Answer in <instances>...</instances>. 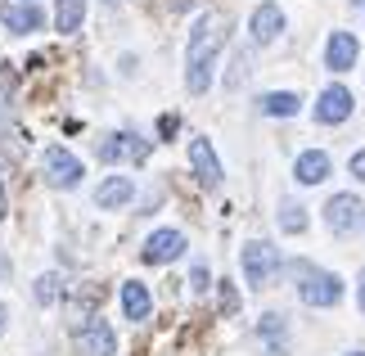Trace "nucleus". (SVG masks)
Returning a JSON list of instances; mask_svg holds the SVG:
<instances>
[{"label":"nucleus","mask_w":365,"mask_h":356,"mask_svg":"<svg viewBox=\"0 0 365 356\" xmlns=\"http://www.w3.org/2000/svg\"><path fill=\"white\" fill-rule=\"evenodd\" d=\"M221 23L217 14H207V19H199V27H194V36H190V91L194 95H203L207 91V81H212V63H217V54L221 46H226V32H221Z\"/></svg>","instance_id":"obj_1"},{"label":"nucleus","mask_w":365,"mask_h":356,"mask_svg":"<svg viewBox=\"0 0 365 356\" xmlns=\"http://www.w3.org/2000/svg\"><path fill=\"white\" fill-rule=\"evenodd\" d=\"M275 270H279V248H271L266 239L244 244V275H248L252 289H266L275 280Z\"/></svg>","instance_id":"obj_2"},{"label":"nucleus","mask_w":365,"mask_h":356,"mask_svg":"<svg viewBox=\"0 0 365 356\" xmlns=\"http://www.w3.org/2000/svg\"><path fill=\"white\" fill-rule=\"evenodd\" d=\"M41 172H46V180L54 190H73V185L86 176V167H81V158H73L63 145H50L46 158H41Z\"/></svg>","instance_id":"obj_3"},{"label":"nucleus","mask_w":365,"mask_h":356,"mask_svg":"<svg viewBox=\"0 0 365 356\" xmlns=\"http://www.w3.org/2000/svg\"><path fill=\"white\" fill-rule=\"evenodd\" d=\"M325 221H329V230L334 235H352L365 225V203L356 194H334L329 203H325Z\"/></svg>","instance_id":"obj_4"},{"label":"nucleus","mask_w":365,"mask_h":356,"mask_svg":"<svg viewBox=\"0 0 365 356\" xmlns=\"http://www.w3.org/2000/svg\"><path fill=\"white\" fill-rule=\"evenodd\" d=\"M343 297V280L334 270H307L302 280V302L307 307H334Z\"/></svg>","instance_id":"obj_5"},{"label":"nucleus","mask_w":365,"mask_h":356,"mask_svg":"<svg viewBox=\"0 0 365 356\" xmlns=\"http://www.w3.org/2000/svg\"><path fill=\"white\" fill-rule=\"evenodd\" d=\"M0 23H5V32L27 36V32H41L46 14H41L32 0H5V5H0Z\"/></svg>","instance_id":"obj_6"},{"label":"nucleus","mask_w":365,"mask_h":356,"mask_svg":"<svg viewBox=\"0 0 365 356\" xmlns=\"http://www.w3.org/2000/svg\"><path fill=\"white\" fill-rule=\"evenodd\" d=\"M77 343H81V352H86V356H113L118 352V334H113V325H108V320L91 316L77 330Z\"/></svg>","instance_id":"obj_7"},{"label":"nucleus","mask_w":365,"mask_h":356,"mask_svg":"<svg viewBox=\"0 0 365 356\" xmlns=\"http://www.w3.org/2000/svg\"><path fill=\"white\" fill-rule=\"evenodd\" d=\"M180 253H185V235L180 230H153L145 239V248H140V258L149 266H163V262H176Z\"/></svg>","instance_id":"obj_8"},{"label":"nucleus","mask_w":365,"mask_h":356,"mask_svg":"<svg viewBox=\"0 0 365 356\" xmlns=\"http://www.w3.org/2000/svg\"><path fill=\"white\" fill-rule=\"evenodd\" d=\"M100 158H104V163H122V158L145 163V158H149V140H140V136H131V131H118V136H108L104 145H100Z\"/></svg>","instance_id":"obj_9"},{"label":"nucleus","mask_w":365,"mask_h":356,"mask_svg":"<svg viewBox=\"0 0 365 356\" xmlns=\"http://www.w3.org/2000/svg\"><path fill=\"white\" fill-rule=\"evenodd\" d=\"M352 118V91L347 86H329L325 95L316 99V122H325V126H339Z\"/></svg>","instance_id":"obj_10"},{"label":"nucleus","mask_w":365,"mask_h":356,"mask_svg":"<svg viewBox=\"0 0 365 356\" xmlns=\"http://www.w3.org/2000/svg\"><path fill=\"white\" fill-rule=\"evenodd\" d=\"M190 167H194V176H199V185H207V190L221 185V163H217V153H212V145H207L203 136L190 140Z\"/></svg>","instance_id":"obj_11"},{"label":"nucleus","mask_w":365,"mask_h":356,"mask_svg":"<svg viewBox=\"0 0 365 356\" xmlns=\"http://www.w3.org/2000/svg\"><path fill=\"white\" fill-rule=\"evenodd\" d=\"M356 59H361V41L352 32H334L329 46H325V68L329 73H347Z\"/></svg>","instance_id":"obj_12"},{"label":"nucleus","mask_w":365,"mask_h":356,"mask_svg":"<svg viewBox=\"0 0 365 356\" xmlns=\"http://www.w3.org/2000/svg\"><path fill=\"white\" fill-rule=\"evenodd\" d=\"M248 32H252V41H257V46H271V41L284 32V14H279V5H271V0H266V5L252 9Z\"/></svg>","instance_id":"obj_13"},{"label":"nucleus","mask_w":365,"mask_h":356,"mask_svg":"<svg viewBox=\"0 0 365 356\" xmlns=\"http://www.w3.org/2000/svg\"><path fill=\"white\" fill-rule=\"evenodd\" d=\"M135 198V180L131 176H108L100 190H95V203H100L104 212H113V208H122V203H131Z\"/></svg>","instance_id":"obj_14"},{"label":"nucleus","mask_w":365,"mask_h":356,"mask_svg":"<svg viewBox=\"0 0 365 356\" xmlns=\"http://www.w3.org/2000/svg\"><path fill=\"white\" fill-rule=\"evenodd\" d=\"M293 176H298L302 185H320V180H329V153H320V149L298 153V163H293Z\"/></svg>","instance_id":"obj_15"},{"label":"nucleus","mask_w":365,"mask_h":356,"mask_svg":"<svg viewBox=\"0 0 365 356\" xmlns=\"http://www.w3.org/2000/svg\"><path fill=\"white\" fill-rule=\"evenodd\" d=\"M122 311H126V320H149L153 297H149V289L140 280H126L122 284Z\"/></svg>","instance_id":"obj_16"},{"label":"nucleus","mask_w":365,"mask_h":356,"mask_svg":"<svg viewBox=\"0 0 365 356\" xmlns=\"http://www.w3.org/2000/svg\"><path fill=\"white\" fill-rule=\"evenodd\" d=\"M298 108H302V99L293 95V91H271V95H262V113H266V118H293Z\"/></svg>","instance_id":"obj_17"},{"label":"nucleus","mask_w":365,"mask_h":356,"mask_svg":"<svg viewBox=\"0 0 365 356\" xmlns=\"http://www.w3.org/2000/svg\"><path fill=\"white\" fill-rule=\"evenodd\" d=\"M81 19H86V0H59V9H54V27H59L63 36H73Z\"/></svg>","instance_id":"obj_18"},{"label":"nucleus","mask_w":365,"mask_h":356,"mask_svg":"<svg viewBox=\"0 0 365 356\" xmlns=\"http://www.w3.org/2000/svg\"><path fill=\"white\" fill-rule=\"evenodd\" d=\"M279 225H284L289 235H302V230H307V208H298V203H284V217H279Z\"/></svg>","instance_id":"obj_19"},{"label":"nucleus","mask_w":365,"mask_h":356,"mask_svg":"<svg viewBox=\"0 0 365 356\" xmlns=\"http://www.w3.org/2000/svg\"><path fill=\"white\" fill-rule=\"evenodd\" d=\"M59 297V275H41L36 280V302H54Z\"/></svg>","instance_id":"obj_20"},{"label":"nucleus","mask_w":365,"mask_h":356,"mask_svg":"<svg viewBox=\"0 0 365 356\" xmlns=\"http://www.w3.org/2000/svg\"><path fill=\"white\" fill-rule=\"evenodd\" d=\"M221 311H226V316H230V311H240V293H235L230 280H221Z\"/></svg>","instance_id":"obj_21"},{"label":"nucleus","mask_w":365,"mask_h":356,"mask_svg":"<svg viewBox=\"0 0 365 356\" xmlns=\"http://www.w3.org/2000/svg\"><path fill=\"white\" fill-rule=\"evenodd\" d=\"M190 284H194V289H207V266H194L190 270Z\"/></svg>","instance_id":"obj_22"},{"label":"nucleus","mask_w":365,"mask_h":356,"mask_svg":"<svg viewBox=\"0 0 365 356\" xmlns=\"http://www.w3.org/2000/svg\"><path fill=\"white\" fill-rule=\"evenodd\" d=\"M352 176H356V180H365V149H361V153H352Z\"/></svg>","instance_id":"obj_23"},{"label":"nucleus","mask_w":365,"mask_h":356,"mask_svg":"<svg viewBox=\"0 0 365 356\" xmlns=\"http://www.w3.org/2000/svg\"><path fill=\"white\" fill-rule=\"evenodd\" d=\"M176 126H180V122H176V118H172V113H167V118H163V122H158V131H163V136H176Z\"/></svg>","instance_id":"obj_24"},{"label":"nucleus","mask_w":365,"mask_h":356,"mask_svg":"<svg viewBox=\"0 0 365 356\" xmlns=\"http://www.w3.org/2000/svg\"><path fill=\"white\" fill-rule=\"evenodd\" d=\"M14 91V73H9V68H5V73H0V99H5Z\"/></svg>","instance_id":"obj_25"},{"label":"nucleus","mask_w":365,"mask_h":356,"mask_svg":"<svg viewBox=\"0 0 365 356\" xmlns=\"http://www.w3.org/2000/svg\"><path fill=\"white\" fill-rule=\"evenodd\" d=\"M9 212V198H5V185H0V217H5Z\"/></svg>","instance_id":"obj_26"},{"label":"nucleus","mask_w":365,"mask_h":356,"mask_svg":"<svg viewBox=\"0 0 365 356\" xmlns=\"http://www.w3.org/2000/svg\"><path fill=\"white\" fill-rule=\"evenodd\" d=\"M0 275H9V258H5V253H0Z\"/></svg>","instance_id":"obj_27"},{"label":"nucleus","mask_w":365,"mask_h":356,"mask_svg":"<svg viewBox=\"0 0 365 356\" xmlns=\"http://www.w3.org/2000/svg\"><path fill=\"white\" fill-rule=\"evenodd\" d=\"M361 311H365V270H361Z\"/></svg>","instance_id":"obj_28"},{"label":"nucleus","mask_w":365,"mask_h":356,"mask_svg":"<svg viewBox=\"0 0 365 356\" xmlns=\"http://www.w3.org/2000/svg\"><path fill=\"white\" fill-rule=\"evenodd\" d=\"M5 320H9V311H5V307H0V330H5Z\"/></svg>","instance_id":"obj_29"},{"label":"nucleus","mask_w":365,"mask_h":356,"mask_svg":"<svg viewBox=\"0 0 365 356\" xmlns=\"http://www.w3.org/2000/svg\"><path fill=\"white\" fill-rule=\"evenodd\" d=\"M352 5H361V9H365V0H352Z\"/></svg>","instance_id":"obj_30"},{"label":"nucleus","mask_w":365,"mask_h":356,"mask_svg":"<svg viewBox=\"0 0 365 356\" xmlns=\"http://www.w3.org/2000/svg\"><path fill=\"white\" fill-rule=\"evenodd\" d=\"M352 356H365V352H352Z\"/></svg>","instance_id":"obj_31"}]
</instances>
